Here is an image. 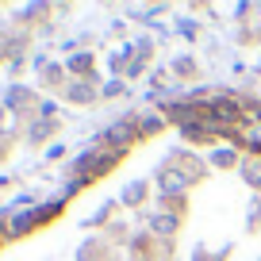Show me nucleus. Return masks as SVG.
<instances>
[{
  "instance_id": "1",
  "label": "nucleus",
  "mask_w": 261,
  "mask_h": 261,
  "mask_svg": "<svg viewBox=\"0 0 261 261\" xmlns=\"http://www.w3.org/2000/svg\"><path fill=\"white\" fill-rule=\"evenodd\" d=\"M31 212H27V215H16V223H12V234H23V230H31Z\"/></svg>"
}]
</instances>
